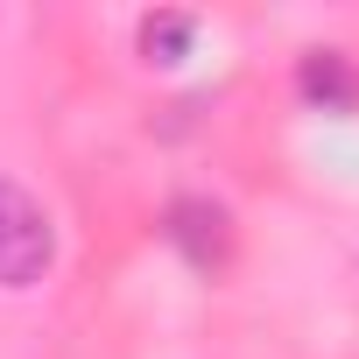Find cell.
Instances as JSON below:
<instances>
[{
    "label": "cell",
    "instance_id": "cell-3",
    "mask_svg": "<svg viewBox=\"0 0 359 359\" xmlns=\"http://www.w3.org/2000/svg\"><path fill=\"white\" fill-rule=\"evenodd\" d=\"M296 92H303L317 113H359V71H352V57H338V50H310V57L296 64Z\"/></svg>",
    "mask_w": 359,
    "mask_h": 359
},
{
    "label": "cell",
    "instance_id": "cell-4",
    "mask_svg": "<svg viewBox=\"0 0 359 359\" xmlns=\"http://www.w3.org/2000/svg\"><path fill=\"white\" fill-rule=\"evenodd\" d=\"M191 36H198L191 15H148V22H141V57H148V64H184Z\"/></svg>",
    "mask_w": 359,
    "mask_h": 359
},
{
    "label": "cell",
    "instance_id": "cell-1",
    "mask_svg": "<svg viewBox=\"0 0 359 359\" xmlns=\"http://www.w3.org/2000/svg\"><path fill=\"white\" fill-rule=\"evenodd\" d=\"M57 268V226L50 212L0 176V289H36Z\"/></svg>",
    "mask_w": 359,
    "mask_h": 359
},
{
    "label": "cell",
    "instance_id": "cell-2",
    "mask_svg": "<svg viewBox=\"0 0 359 359\" xmlns=\"http://www.w3.org/2000/svg\"><path fill=\"white\" fill-rule=\"evenodd\" d=\"M169 240H176V254H184L191 268H219L226 261V212L219 205H205V198H176L169 205Z\"/></svg>",
    "mask_w": 359,
    "mask_h": 359
}]
</instances>
